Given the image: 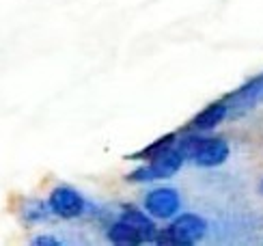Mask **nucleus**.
I'll list each match as a JSON object with an SVG mask.
<instances>
[{"mask_svg": "<svg viewBox=\"0 0 263 246\" xmlns=\"http://www.w3.org/2000/svg\"><path fill=\"white\" fill-rule=\"evenodd\" d=\"M177 147L183 151L185 158H190L196 166H203V169H214V166H220L229 158V145L222 138L188 136L185 140H181Z\"/></svg>", "mask_w": 263, "mask_h": 246, "instance_id": "f257e3e1", "label": "nucleus"}, {"mask_svg": "<svg viewBox=\"0 0 263 246\" xmlns=\"http://www.w3.org/2000/svg\"><path fill=\"white\" fill-rule=\"evenodd\" d=\"M207 231V222L199 214H179L171 222L168 229H164L160 236H156L158 244H177L190 246L196 244Z\"/></svg>", "mask_w": 263, "mask_h": 246, "instance_id": "f03ea898", "label": "nucleus"}, {"mask_svg": "<svg viewBox=\"0 0 263 246\" xmlns=\"http://www.w3.org/2000/svg\"><path fill=\"white\" fill-rule=\"evenodd\" d=\"M183 160H185L183 151L177 147V145H173L168 151H164V153L156 155V158H151L149 164L140 166V169H136L134 173H129L127 180L129 182H138V184H142V182H156V180H166V177L175 175L181 169Z\"/></svg>", "mask_w": 263, "mask_h": 246, "instance_id": "7ed1b4c3", "label": "nucleus"}, {"mask_svg": "<svg viewBox=\"0 0 263 246\" xmlns=\"http://www.w3.org/2000/svg\"><path fill=\"white\" fill-rule=\"evenodd\" d=\"M48 207L54 216L71 220L84 214V199L80 197L78 190H73L69 186H59L50 192Z\"/></svg>", "mask_w": 263, "mask_h": 246, "instance_id": "20e7f679", "label": "nucleus"}, {"mask_svg": "<svg viewBox=\"0 0 263 246\" xmlns=\"http://www.w3.org/2000/svg\"><path fill=\"white\" fill-rule=\"evenodd\" d=\"M145 209L153 218H175L181 209V197L175 188H156L145 197Z\"/></svg>", "mask_w": 263, "mask_h": 246, "instance_id": "39448f33", "label": "nucleus"}, {"mask_svg": "<svg viewBox=\"0 0 263 246\" xmlns=\"http://www.w3.org/2000/svg\"><path fill=\"white\" fill-rule=\"evenodd\" d=\"M121 220L129 222L132 227H136V229L140 231V236H142V240H145V242H156L158 229H156V225H153V220L149 218V214H145V212H140V209H136V207H129V209L123 212Z\"/></svg>", "mask_w": 263, "mask_h": 246, "instance_id": "423d86ee", "label": "nucleus"}, {"mask_svg": "<svg viewBox=\"0 0 263 246\" xmlns=\"http://www.w3.org/2000/svg\"><path fill=\"white\" fill-rule=\"evenodd\" d=\"M108 240L115 242V244H121V246H136V244L145 242L140 236V231L136 227H132L125 220H119L108 229Z\"/></svg>", "mask_w": 263, "mask_h": 246, "instance_id": "0eeeda50", "label": "nucleus"}, {"mask_svg": "<svg viewBox=\"0 0 263 246\" xmlns=\"http://www.w3.org/2000/svg\"><path fill=\"white\" fill-rule=\"evenodd\" d=\"M224 117H227V104H222V102H220V104H212V106L203 108L201 113L194 117L192 126H194L196 130H201V132L214 130L216 126H220Z\"/></svg>", "mask_w": 263, "mask_h": 246, "instance_id": "6e6552de", "label": "nucleus"}, {"mask_svg": "<svg viewBox=\"0 0 263 246\" xmlns=\"http://www.w3.org/2000/svg\"><path fill=\"white\" fill-rule=\"evenodd\" d=\"M175 145V136L173 134H168V136H164V138H160V140H156L151 145V147H147V149H142L136 158H145V160H151V158H156V155H160V153H164V151H168L171 147Z\"/></svg>", "mask_w": 263, "mask_h": 246, "instance_id": "1a4fd4ad", "label": "nucleus"}, {"mask_svg": "<svg viewBox=\"0 0 263 246\" xmlns=\"http://www.w3.org/2000/svg\"><path fill=\"white\" fill-rule=\"evenodd\" d=\"M48 209L46 203H41V201H28L26 207H24V218L28 222H37V220H43L48 216Z\"/></svg>", "mask_w": 263, "mask_h": 246, "instance_id": "9d476101", "label": "nucleus"}, {"mask_svg": "<svg viewBox=\"0 0 263 246\" xmlns=\"http://www.w3.org/2000/svg\"><path fill=\"white\" fill-rule=\"evenodd\" d=\"M35 246H61V240L59 238H52V236H39L32 240Z\"/></svg>", "mask_w": 263, "mask_h": 246, "instance_id": "9b49d317", "label": "nucleus"}]
</instances>
